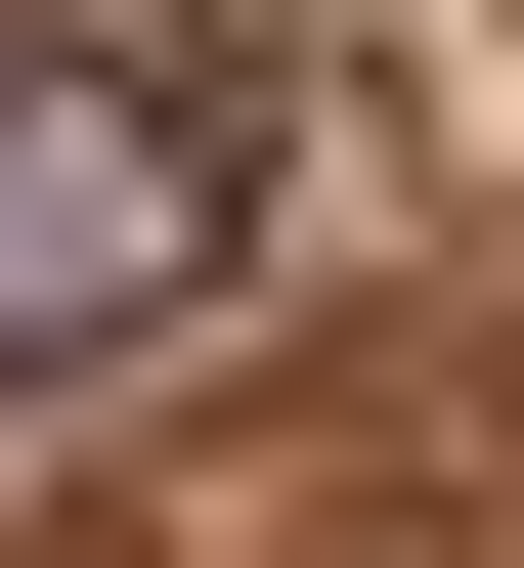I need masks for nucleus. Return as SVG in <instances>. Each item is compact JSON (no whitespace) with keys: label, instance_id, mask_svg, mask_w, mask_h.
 <instances>
[{"label":"nucleus","instance_id":"nucleus-1","mask_svg":"<svg viewBox=\"0 0 524 568\" xmlns=\"http://www.w3.org/2000/svg\"><path fill=\"white\" fill-rule=\"evenodd\" d=\"M219 263H263V88H219V44H132V0H0V394L175 351Z\"/></svg>","mask_w":524,"mask_h":568}]
</instances>
